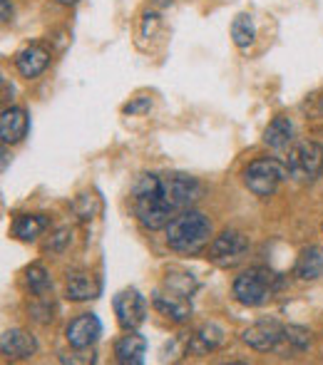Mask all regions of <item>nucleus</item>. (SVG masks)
<instances>
[{
	"instance_id": "nucleus-23",
	"label": "nucleus",
	"mask_w": 323,
	"mask_h": 365,
	"mask_svg": "<svg viewBox=\"0 0 323 365\" xmlns=\"http://www.w3.org/2000/svg\"><path fill=\"white\" fill-rule=\"evenodd\" d=\"M284 341H289L296 351H304L311 343V333L301 326H284Z\"/></svg>"
},
{
	"instance_id": "nucleus-20",
	"label": "nucleus",
	"mask_w": 323,
	"mask_h": 365,
	"mask_svg": "<svg viewBox=\"0 0 323 365\" xmlns=\"http://www.w3.org/2000/svg\"><path fill=\"white\" fill-rule=\"evenodd\" d=\"M167 289L177 296H184V298H192V293L197 291V281H194L192 274H184V271H172L167 274Z\"/></svg>"
},
{
	"instance_id": "nucleus-29",
	"label": "nucleus",
	"mask_w": 323,
	"mask_h": 365,
	"mask_svg": "<svg viewBox=\"0 0 323 365\" xmlns=\"http://www.w3.org/2000/svg\"><path fill=\"white\" fill-rule=\"evenodd\" d=\"M58 3H63V5H75L78 0H58Z\"/></svg>"
},
{
	"instance_id": "nucleus-25",
	"label": "nucleus",
	"mask_w": 323,
	"mask_h": 365,
	"mask_svg": "<svg viewBox=\"0 0 323 365\" xmlns=\"http://www.w3.org/2000/svg\"><path fill=\"white\" fill-rule=\"evenodd\" d=\"M152 107V100L150 97H140V100L130 102V105H125V115H140V112H147Z\"/></svg>"
},
{
	"instance_id": "nucleus-10",
	"label": "nucleus",
	"mask_w": 323,
	"mask_h": 365,
	"mask_svg": "<svg viewBox=\"0 0 323 365\" xmlns=\"http://www.w3.org/2000/svg\"><path fill=\"white\" fill-rule=\"evenodd\" d=\"M102 323L95 313H82L68 326V343L73 348H90L100 338Z\"/></svg>"
},
{
	"instance_id": "nucleus-4",
	"label": "nucleus",
	"mask_w": 323,
	"mask_h": 365,
	"mask_svg": "<svg viewBox=\"0 0 323 365\" xmlns=\"http://www.w3.org/2000/svg\"><path fill=\"white\" fill-rule=\"evenodd\" d=\"M289 177V167L279 159H254L246 167L244 182L256 197H271L279 189V184Z\"/></svg>"
},
{
	"instance_id": "nucleus-11",
	"label": "nucleus",
	"mask_w": 323,
	"mask_h": 365,
	"mask_svg": "<svg viewBox=\"0 0 323 365\" xmlns=\"http://www.w3.org/2000/svg\"><path fill=\"white\" fill-rule=\"evenodd\" d=\"M30 117L23 107H5L0 115V137L5 145H15L28 135Z\"/></svg>"
},
{
	"instance_id": "nucleus-13",
	"label": "nucleus",
	"mask_w": 323,
	"mask_h": 365,
	"mask_svg": "<svg viewBox=\"0 0 323 365\" xmlns=\"http://www.w3.org/2000/svg\"><path fill=\"white\" fill-rule=\"evenodd\" d=\"M152 303H155V308L162 313V316L172 318V321L177 323H184L189 316H192V303H189V298L184 296H177V293H155V298H152Z\"/></svg>"
},
{
	"instance_id": "nucleus-14",
	"label": "nucleus",
	"mask_w": 323,
	"mask_h": 365,
	"mask_svg": "<svg viewBox=\"0 0 323 365\" xmlns=\"http://www.w3.org/2000/svg\"><path fill=\"white\" fill-rule=\"evenodd\" d=\"M145 351H147V341L135 331L122 336L115 343V356L122 365H140L145 361Z\"/></svg>"
},
{
	"instance_id": "nucleus-28",
	"label": "nucleus",
	"mask_w": 323,
	"mask_h": 365,
	"mask_svg": "<svg viewBox=\"0 0 323 365\" xmlns=\"http://www.w3.org/2000/svg\"><path fill=\"white\" fill-rule=\"evenodd\" d=\"M155 3H157V5H172L174 0H155Z\"/></svg>"
},
{
	"instance_id": "nucleus-15",
	"label": "nucleus",
	"mask_w": 323,
	"mask_h": 365,
	"mask_svg": "<svg viewBox=\"0 0 323 365\" xmlns=\"http://www.w3.org/2000/svg\"><path fill=\"white\" fill-rule=\"evenodd\" d=\"M222 343H224V331L219 326H214V323H209V326H202L192 336L187 353L189 356H207L209 351H217Z\"/></svg>"
},
{
	"instance_id": "nucleus-1",
	"label": "nucleus",
	"mask_w": 323,
	"mask_h": 365,
	"mask_svg": "<svg viewBox=\"0 0 323 365\" xmlns=\"http://www.w3.org/2000/svg\"><path fill=\"white\" fill-rule=\"evenodd\" d=\"M199 192L202 187L197 179L187 174H169V177L145 174L135 184V212L142 226L152 231L164 229L177 214L187 212L197 202Z\"/></svg>"
},
{
	"instance_id": "nucleus-3",
	"label": "nucleus",
	"mask_w": 323,
	"mask_h": 365,
	"mask_svg": "<svg viewBox=\"0 0 323 365\" xmlns=\"http://www.w3.org/2000/svg\"><path fill=\"white\" fill-rule=\"evenodd\" d=\"M284 286V281L269 269H251L234 281V296L244 306H261L276 291Z\"/></svg>"
},
{
	"instance_id": "nucleus-5",
	"label": "nucleus",
	"mask_w": 323,
	"mask_h": 365,
	"mask_svg": "<svg viewBox=\"0 0 323 365\" xmlns=\"http://www.w3.org/2000/svg\"><path fill=\"white\" fill-rule=\"evenodd\" d=\"M286 167H289V177L299 184L316 182L323 172V147L316 142H301L291 149Z\"/></svg>"
},
{
	"instance_id": "nucleus-26",
	"label": "nucleus",
	"mask_w": 323,
	"mask_h": 365,
	"mask_svg": "<svg viewBox=\"0 0 323 365\" xmlns=\"http://www.w3.org/2000/svg\"><path fill=\"white\" fill-rule=\"evenodd\" d=\"M70 241V231L68 229H60L58 234H55V241H50L48 244V249H53V251H60L65 244Z\"/></svg>"
},
{
	"instance_id": "nucleus-22",
	"label": "nucleus",
	"mask_w": 323,
	"mask_h": 365,
	"mask_svg": "<svg viewBox=\"0 0 323 365\" xmlns=\"http://www.w3.org/2000/svg\"><path fill=\"white\" fill-rule=\"evenodd\" d=\"M28 286H30V291L40 298H45V293H50V289H53L48 271H45L43 266H30L28 269Z\"/></svg>"
},
{
	"instance_id": "nucleus-21",
	"label": "nucleus",
	"mask_w": 323,
	"mask_h": 365,
	"mask_svg": "<svg viewBox=\"0 0 323 365\" xmlns=\"http://www.w3.org/2000/svg\"><path fill=\"white\" fill-rule=\"evenodd\" d=\"M232 38L239 48H249L254 43V23H251V15H237V20L232 23Z\"/></svg>"
},
{
	"instance_id": "nucleus-27",
	"label": "nucleus",
	"mask_w": 323,
	"mask_h": 365,
	"mask_svg": "<svg viewBox=\"0 0 323 365\" xmlns=\"http://www.w3.org/2000/svg\"><path fill=\"white\" fill-rule=\"evenodd\" d=\"M0 10H3V23H8L10 15H13V8H10L8 0H0Z\"/></svg>"
},
{
	"instance_id": "nucleus-19",
	"label": "nucleus",
	"mask_w": 323,
	"mask_h": 365,
	"mask_svg": "<svg viewBox=\"0 0 323 365\" xmlns=\"http://www.w3.org/2000/svg\"><path fill=\"white\" fill-rule=\"evenodd\" d=\"M45 229H48V219L35 217V214H23V217H18V219H15V224H13V234L18 236L20 241L38 239Z\"/></svg>"
},
{
	"instance_id": "nucleus-30",
	"label": "nucleus",
	"mask_w": 323,
	"mask_h": 365,
	"mask_svg": "<svg viewBox=\"0 0 323 365\" xmlns=\"http://www.w3.org/2000/svg\"><path fill=\"white\" fill-rule=\"evenodd\" d=\"M321 115H323V100H321Z\"/></svg>"
},
{
	"instance_id": "nucleus-24",
	"label": "nucleus",
	"mask_w": 323,
	"mask_h": 365,
	"mask_svg": "<svg viewBox=\"0 0 323 365\" xmlns=\"http://www.w3.org/2000/svg\"><path fill=\"white\" fill-rule=\"evenodd\" d=\"M85 348H75L73 356H60L63 363H80V365H87V363H95V356L92 353H82Z\"/></svg>"
},
{
	"instance_id": "nucleus-18",
	"label": "nucleus",
	"mask_w": 323,
	"mask_h": 365,
	"mask_svg": "<svg viewBox=\"0 0 323 365\" xmlns=\"http://www.w3.org/2000/svg\"><path fill=\"white\" fill-rule=\"evenodd\" d=\"M291 140H294V125H291V120L289 117H274L264 132V142L271 149H284L289 147Z\"/></svg>"
},
{
	"instance_id": "nucleus-8",
	"label": "nucleus",
	"mask_w": 323,
	"mask_h": 365,
	"mask_svg": "<svg viewBox=\"0 0 323 365\" xmlns=\"http://www.w3.org/2000/svg\"><path fill=\"white\" fill-rule=\"evenodd\" d=\"M284 341V326L276 321H261L254 323L244 331V343L254 351H274Z\"/></svg>"
},
{
	"instance_id": "nucleus-12",
	"label": "nucleus",
	"mask_w": 323,
	"mask_h": 365,
	"mask_svg": "<svg viewBox=\"0 0 323 365\" xmlns=\"http://www.w3.org/2000/svg\"><path fill=\"white\" fill-rule=\"evenodd\" d=\"M50 65V50H45L43 45H30L23 53H18L15 58V68L23 77H38L45 73V68Z\"/></svg>"
},
{
	"instance_id": "nucleus-9",
	"label": "nucleus",
	"mask_w": 323,
	"mask_h": 365,
	"mask_svg": "<svg viewBox=\"0 0 323 365\" xmlns=\"http://www.w3.org/2000/svg\"><path fill=\"white\" fill-rule=\"evenodd\" d=\"M0 351H3V356L10 358V361H28V358H33L35 351H38V341H35V336H30L28 331L13 328V331H8L0 338Z\"/></svg>"
},
{
	"instance_id": "nucleus-6",
	"label": "nucleus",
	"mask_w": 323,
	"mask_h": 365,
	"mask_svg": "<svg viewBox=\"0 0 323 365\" xmlns=\"http://www.w3.org/2000/svg\"><path fill=\"white\" fill-rule=\"evenodd\" d=\"M246 251H249V241L239 231H222L209 246V261L222 269H232V266L242 264Z\"/></svg>"
},
{
	"instance_id": "nucleus-2",
	"label": "nucleus",
	"mask_w": 323,
	"mask_h": 365,
	"mask_svg": "<svg viewBox=\"0 0 323 365\" xmlns=\"http://www.w3.org/2000/svg\"><path fill=\"white\" fill-rule=\"evenodd\" d=\"M209 231H212L209 219L187 209L167 224V244L179 254H197L209 244Z\"/></svg>"
},
{
	"instance_id": "nucleus-7",
	"label": "nucleus",
	"mask_w": 323,
	"mask_h": 365,
	"mask_svg": "<svg viewBox=\"0 0 323 365\" xmlns=\"http://www.w3.org/2000/svg\"><path fill=\"white\" fill-rule=\"evenodd\" d=\"M115 313H117V321H120L122 328L135 331V328H140L147 318L145 296H140V291H135V289L120 291L115 296Z\"/></svg>"
},
{
	"instance_id": "nucleus-17",
	"label": "nucleus",
	"mask_w": 323,
	"mask_h": 365,
	"mask_svg": "<svg viewBox=\"0 0 323 365\" xmlns=\"http://www.w3.org/2000/svg\"><path fill=\"white\" fill-rule=\"evenodd\" d=\"M100 279L92 274H73L68 279V298L70 301H90L100 296Z\"/></svg>"
},
{
	"instance_id": "nucleus-16",
	"label": "nucleus",
	"mask_w": 323,
	"mask_h": 365,
	"mask_svg": "<svg viewBox=\"0 0 323 365\" xmlns=\"http://www.w3.org/2000/svg\"><path fill=\"white\" fill-rule=\"evenodd\" d=\"M296 276L304 281H316L323 276V249L321 246H309L301 251L296 261Z\"/></svg>"
}]
</instances>
